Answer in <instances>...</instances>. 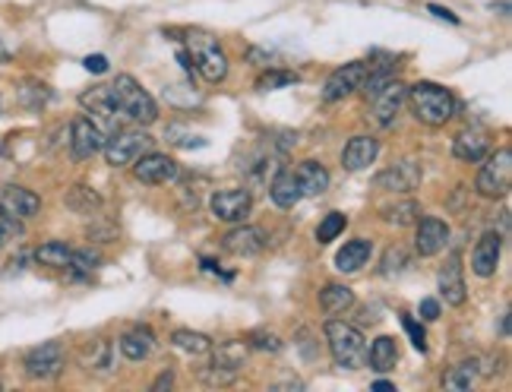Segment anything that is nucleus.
<instances>
[{"label":"nucleus","instance_id":"7c9ffc66","mask_svg":"<svg viewBox=\"0 0 512 392\" xmlns=\"http://www.w3.org/2000/svg\"><path fill=\"white\" fill-rule=\"evenodd\" d=\"M475 383H477V361H462V364H456L449 374H443V389L465 392L475 387Z\"/></svg>","mask_w":512,"mask_h":392},{"label":"nucleus","instance_id":"c756f323","mask_svg":"<svg viewBox=\"0 0 512 392\" xmlns=\"http://www.w3.org/2000/svg\"><path fill=\"white\" fill-rule=\"evenodd\" d=\"M171 345H175L177 351H187V355H196V357L212 351V338L193 329H177L175 336H171Z\"/></svg>","mask_w":512,"mask_h":392},{"label":"nucleus","instance_id":"9d476101","mask_svg":"<svg viewBox=\"0 0 512 392\" xmlns=\"http://www.w3.org/2000/svg\"><path fill=\"white\" fill-rule=\"evenodd\" d=\"M64 348L57 342H42L38 348H32L29 355H25L23 367H25V377H32V380H57V377L64 374Z\"/></svg>","mask_w":512,"mask_h":392},{"label":"nucleus","instance_id":"cd10ccee","mask_svg":"<svg viewBox=\"0 0 512 392\" xmlns=\"http://www.w3.org/2000/svg\"><path fill=\"white\" fill-rule=\"evenodd\" d=\"M421 216L424 212L417 199H398V203H392V206H383V218L389 225H396V228H408V225H415Z\"/></svg>","mask_w":512,"mask_h":392},{"label":"nucleus","instance_id":"ea45409f","mask_svg":"<svg viewBox=\"0 0 512 392\" xmlns=\"http://www.w3.org/2000/svg\"><path fill=\"white\" fill-rule=\"evenodd\" d=\"M168 139L175 146H181V149H203V146H206V139L199 136V133H187L184 127H171Z\"/></svg>","mask_w":512,"mask_h":392},{"label":"nucleus","instance_id":"7ed1b4c3","mask_svg":"<svg viewBox=\"0 0 512 392\" xmlns=\"http://www.w3.org/2000/svg\"><path fill=\"white\" fill-rule=\"evenodd\" d=\"M187 51H190V64L206 83H225L228 76V55L218 45V38L206 29H190L187 32Z\"/></svg>","mask_w":512,"mask_h":392},{"label":"nucleus","instance_id":"49530a36","mask_svg":"<svg viewBox=\"0 0 512 392\" xmlns=\"http://www.w3.org/2000/svg\"><path fill=\"white\" fill-rule=\"evenodd\" d=\"M427 10L434 13L437 19H447V23H458V16L452 10H447V6H440V4H427Z\"/></svg>","mask_w":512,"mask_h":392},{"label":"nucleus","instance_id":"a18cd8bd","mask_svg":"<svg viewBox=\"0 0 512 392\" xmlns=\"http://www.w3.org/2000/svg\"><path fill=\"white\" fill-rule=\"evenodd\" d=\"M83 66L89 73H105V70H108V57H105V55H89L83 61Z\"/></svg>","mask_w":512,"mask_h":392},{"label":"nucleus","instance_id":"9b49d317","mask_svg":"<svg viewBox=\"0 0 512 392\" xmlns=\"http://www.w3.org/2000/svg\"><path fill=\"white\" fill-rule=\"evenodd\" d=\"M364 76H367V64L364 61H351L338 66V70H332L323 85V102H342V98H348L351 92H357L364 85Z\"/></svg>","mask_w":512,"mask_h":392},{"label":"nucleus","instance_id":"5701e85b","mask_svg":"<svg viewBox=\"0 0 512 392\" xmlns=\"http://www.w3.org/2000/svg\"><path fill=\"white\" fill-rule=\"evenodd\" d=\"M79 105H83L92 117H98L102 124H108V127L115 124L117 108H115V102H111L108 85H92L89 92H83V95H79Z\"/></svg>","mask_w":512,"mask_h":392},{"label":"nucleus","instance_id":"4468645a","mask_svg":"<svg viewBox=\"0 0 512 392\" xmlns=\"http://www.w3.org/2000/svg\"><path fill=\"white\" fill-rule=\"evenodd\" d=\"M421 177H424L421 165L411 162V158H405V162H396L392 168L380 171V175L374 177V187L392 190V194H411V190H417Z\"/></svg>","mask_w":512,"mask_h":392},{"label":"nucleus","instance_id":"6e6552de","mask_svg":"<svg viewBox=\"0 0 512 392\" xmlns=\"http://www.w3.org/2000/svg\"><path fill=\"white\" fill-rule=\"evenodd\" d=\"M42 212V196L29 187H19V184H6L0 187V216L13 218V222H29Z\"/></svg>","mask_w":512,"mask_h":392},{"label":"nucleus","instance_id":"c03bdc74","mask_svg":"<svg viewBox=\"0 0 512 392\" xmlns=\"http://www.w3.org/2000/svg\"><path fill=\"white\" fill-rule=\"evenodd\" d=\"M13 235H19V222H13V218L0 216V250H4V244L10 241Z\"/></svg>","mask_w":512,"mask_h":392},{"label":"nucleus","instance_id":"0eeeda50","mask_svg":"<svg viewBox=\"0 0 512 392\" xmlns=\"http://www.w3.org/2000/svg\"><path fill=\"white\" fill-rule=\"evenodd\" d=\"M405 95H408V85L398 83V79H389L386 85L370 95V121L376 124V127H392L398 117V111H402L405 105Z\"/></svg>","mask_w":512,"mask_h":392},{"label":"nucleus","instance_id":"a878e982","mask_svg":"<svg viewBox=\"0 0 512 392\" xmlns=\"http://www.w3.org/2000/svg\"><path fill=\"white\" fill-rule=\"evenodd\" d=\"M367 364L376 370V374H389L398 364V345L392 336H380L374 338V345L367 348Z\"/></svg>","mask_w":512,"mask_h":392},{"label":"nucleus","instance_id":"423d86ee","mask_svg":"<svg viewBox=\"0 0 512 392\" xmlns=\"http://www.w3.org/2000/svg\"><path fill=\"white\" fill-rule=\"evenodd\" d=\"M152 149V136L143 130H117L105 139V158L115 168H124V165H133L143 152Z\"/></svg>","mask_w":512,"mask_h":392},{"label":"nucleus","instance_id":"de8ad7c7","mask_svg":"<svg viewBox=\"0 0 512 392\" xmlns=\"http://www.w3.org/2000/svg\"><path fill=\"white\" fill-rule=\"evenodd\" d=\"M171 387H175V374H171V370H165V374L152 383V392H162V389H171Z\"/></svg>","mask_w":512,"mask_h":392},{"label":"nucleus","instance_id":"8fccbe9b","mask_svg":"<svg viewBox=\"0 0 512 392\" xmlns=\"http://www.w3.org/2000/svg\"><path fill=\"white\" fill-rule=\"evenodd\" d=\"M0 115H4V102H0Z\"/></svg>","mask_w":512,"mask_h":392},{"label":"nucleus","instance_id":"aec40b11","mask_svg":"<svg viewBox=\"0 0 512 392\" xmlns=\"http://www.w3.org/2000/svg\"><path fill=\"white\" fill-rule=\"evenodd\" d=\"M487 152H490V139L484 136V133H477V130H465V133H458L456 139H452V156L458 158V162H484L487 158Z\"/></svg>","mask_w":512,"mask_h":392},{"label":"nucleus","instance_id":"473e14b6","mask_svg":"<svg viewBox=\"0 0 512 392\" xmlns=\"http://www.w3.org/2000/svg\"><path fill=\"white\" fill-rule=\"evenodd\" d=\"M244 361H247V345L241 342V338H231V342L218 345L216 351V364H225V367H235L241 370Z\"/></svg>","mask_w":512,"mask_h":392},{"label":"nucleus","instance_id":"4be33fe9","mask_svg":"<svg viewBox=\"0 0 512 392\" xmlns=\"http://www.w3.org/2000/svg\"><path fill=\"white\" fill-rule=\"evenodd\" d=\"M370 254H374V244H370L367 237H355V241H348L336 254V269L345 272V276H351V272H361L364 266H367Z\"/></svg>","mask_w":512,"mask_h":392},{"label":"nucleus","instance_id":"412c9836","mask_svg":"<svg viewBox=\"0 0 512 392\" xmlns=\"http://www.w3.org/2000/svg\"><path fill=\"white\" fill-rule=\"evenodd\" d=\"M295 177H297V187H301V196H323L329 190V171L320 162H314V158L297 165Z\"/></svg>","mask_w":512,"mask_h":392},{"label":"nucleus","instance_id":"72a5a7b5","mask_svg":"<svg viewBox=\"0 0 512 392\" xmlns=\"http://www.w3.org/2000/svg\"><path fill=\"white\" fill-rule=\"evenodd\" d=\"M345 225H348V218H345V212H326L320 228H316V241L320 244H329L336 241L338 235L345 231Z\"/></svg>","mask_w":512,"mask_h":392},{"label":"nucleus","instance_id":"e433bc0d","mask_svg":"<svg viewBox=\"0 0 512 392\" xmlns=\"http://www.w3.org/2000/svg\"><path fill=\"white\" fill-rule=\"evenodd\" d=\"M98 203H102V199H98V194H92L89 187H73L70 196H66V206H70L73 212H92Z\"/></svg>","mask_w":512,"mask_h":392},{"label":"nucleus","instance_id":"79ce46f5","mask_svg":"<svg viewBox=\"0 0 512 392\" xmlns=\"http://www.w3.org/2000/svg\"><path fill=\"white\" fill-rule=\"evenodd\" d=\"M402 327H405V332H408L411 345H415L417 351H427V332H424V327L415 320V317L402 314Z\"/></svg>","mask_w":512,"mask_h":392},{"label":"nucleus","instance_id":"20e7f679","mask_svg":"<svg viewBox=\"0 0 512 392\" xmlns=\"http://www.w3.org/2000/svg\"><path fill=\"white\" fill-rule=\"evenodd\" d=\"M111 89V102H115L117 115L130 117L133 124H156L158 121V105L130 73H121L115 76V83L108 85Z\"/></svg>","mask_w":512,"mask_h":392},{"label":"nucleus","instance_id":"dca6fc26","mask_svg":"<svg viewBox=\"0 0 512 392\" xmlns=\"http://www.w3.org/2000/svg\"><path fill=\"white\" fill-rule=\"evenodd\" d=\"M222 247L228 250L231 256H241V260H247V256H256L266 250V231L256 228V225H241L237 222L235 231H228V235L222 237Z\"/></svg>","mask_w":512,"mask_h":392},{"label":"nucleus","instance_id":"39448f33","mask_svg":"<svg viewBox=\"0 0 512 392\" xmlns=\"http://www.w3.org/2000/svg\"><path fill=\"white\" fill-rule=\"evenodd\" d=\"M509 187H512V149L503 146L494 156L487 152V162L477 171L475 190L487 199H503V196H509Z\"/></svg>","mask_w":512,"mask_h":392},{"label":"nucleus","instance_id":"a19ab883","mask_svg":"<svg viewBox=\"0 0 512 392\" xmlns=\"http://www.w3.org/2000/svg\"><path fill=\"white\" fill-rule=\"evenodd\" d=\"M98 263H102V256L92 254V250H73V263H70V269L76 272V276H85V272H92Z\"/></svg>","mask_w":512,"mask_h":392},{"label":"nucleus","instance_id":"37998d69","mask_svg":"<svg viewBox=\"0 0 512 392\" xmlns=\"http://www.w3.org/2000/svg\"><path fill=\"white\" fill-rule=\"evenodd\" d=\"M421 320H427V323L440 320V301H434V297H424V301H421Z\"/></svg>","mask_w":512,"mask_h":392},{"label":"nucleus","instance_id":"a211bd4d","mask_svg":"<svg viewBox=\"0 0 512 392\" xmlns=\"http://www.w3.org/2000/svg\"><path fill=\"white\" fill-rule=\"evenodd\" d=\"M376 156H380V143L374 136H355L342 149V165L345 171H364L376 162Z\"/></svg>","mask_w":512,"mask_h":392},{"label":"nucleus","instance_id":"2f4dec72","mask_svg":"<svg viewBox=\"0 0 512 392\" xmlns=\"http://www.w3.org/2000/svg\"><path fill=\"white\" fill-rule=\"evenodd\" d=\"M19 102H23L25 108L38 111L51 102V89L45 83H35V79H25V83L19 85Z\"/></svg>","mask_w":512,"mask_h":392},{"label":"nucleus","instance_id":"b1692460","mask_svg":"<svg viewBox=\"0 0 512 392\" xmlns=\"http://www.w3.org/2000/svg\"><path fill=\"white\" fill-rule=\"evenodd\" d=\"M269 196H272V203L278 206V209H295L297 203H301V187H297V177H295V171H278L276 177H272V184H269Z\"/></svg>","mask_w":512,"mask_h":392},{"label":"nucleus","instance_id":"6ab92c4d","mask_svg":"<svg viewBox=\"0 0 512 392\" xmlns=\"http://www.w3.org/2000/svg\"><path fill=\"white\" fill-rule=\"evenodd\" d=\"M440 295H443V301H447L449 307H462L465 297H468V291H465L462 260H458V254H452L449 263L443 266V272H440Z\"/></svg>","mask_w":512,"mask_h":392},{"label":"nucleus","instance_id":"bb28decb","mask_svg":"<svg viewBox=\"0 0 512 392\" xmlns=\"http://www.w3.org/2000/svg\"><path fill=\"white\" fill-rule=\"evenodd\" d=\"M355 304V291L348 288V285H338V282H329L326 288L320 291V307L326 314H345V310Z\"/></svg>","mask_w":512,"mask_h":392},{"label":"nucleus","instance_id":"2eb2a0df","mask_svg":"<svg viewBox=\"0 0 512 392\" xmlns=\"http://www.w3.org/2000/svg\"><path fill=\"white\" fill-rule=\"evenodd\" d=\"M417 231H415V250L421 256H437L440 250H447L449 244V225L437 216L417 218Z\"/></svg>","mask_w":512,"mask_h":392},{"label":"nucleus","instance_id":"4c0bfd02","mask_svg":"<svg viewBox=\"0 0 512 392\" xmlns=\"http://www.w3.org/2000/svg\"><path fill=\"white\" fill-rule=\"evenodd\" d=\"M408 263H411L408 254H405V250L396 244V247H389V250L383 254L380 272H383V276H398V272H405V266H408Z\"/></svg>","mask_w":512,"mask_h":392},{"label":"nucleus","instance_id":"ddd939ff","mask_svg":"<svg viewBox=\"0 0 512 392\" xmlns=\"http://www.w3.org/2000/svg\"><path fill=\"white\" fill-rule=\"evenodd\" d=\"M105 149V130L98 127L92 117H76L70 124V152L76 162H85V158L98 156Z\"/></svg>","mask_w":512,"mask_h":392},{"label":"nucleus","instance_id":"f257e3e1","mask_svg":"<svg viewBox=\"0 0 512 392\" xmlns=\"http://www.w3.org/2000/svg\"><path fill=\"white\" fill-rule=\"evenodd\" d=\"M405 102L411 105L415 117L427 127H443L456 117V95L447 89V85H437V83H417L408 85V95Z\"/></svg>","mask_w":512,"mask_h":392},{"label":"nucleus","instance_id":"f8f14e48","mask_svg":"<svg viewBox=\"0 0 512 392\" xmlns=\"http://www.w3.org/2000/svg\"><path fill=\"white\" fill-rule=\"evenodd\" d=\"M133 175H136V181H143V184H168V181H177V177H181V168H177V162L171 156L149 149L133 162Z\"/></svg>","mask_w":512,"mask_h":392},{"label":"nucleus","instance_id":"c85d7f7f","mask_svg":"<svg viewBox=\"0 0 512 392\" xmlns=\"http://www.w3.org/2000/svg\"><path fill=\"white\" fill-rule=\"evenodd\" d=\"M32 256H35V263L51 266V269H70V263H73V250L66 247L64 241H48V244H42V247H38Z\"/></svg>","mask_w":512,"mask_h":392},{"label":"nucleus","instance_id":"f704fd0d","mask_svg":"<svg viewBox=\"0 0 512 392\" xmlns=\"http://www.w3.org/2000/svg\"><path fill=\"white\" fill-rule=\"evenodd\" d=\"M295 83H297V73L269 70V73H263V76L256 79V89L259 92H276V89H285V85H295Z\"/></svg>","mask_w":512,"mask_h":392},{"label":"nucleus","instance_id":"f3484780","mask_svg":"<svg viewBox=\"0 0 512 392\" xmlns=\"http://www.w3.org/2000/svg\"><path fill=\"white\" fill-rule=\"evenodd\" d=\"M500 254H503V235L497 231H484L481 241L475 244V254H471V269H475L477 278H490L500 266Z\"/></svg>","mask_w":512,"mask_h":392},{"label":"nucleus","instance_id":"f03ea898","mask_svg":"<svg viewBox=\"0 0 512 392\" xmlns=\"http://www.w3.org/2000/svg\"><path fill=\"white\" fill-rule=\"evenodd\" d=\"M326 345H329V355L336 361V367L342 370H361L367 364V338L357 327L342 320H329L323 327Z\"/></svg>","mask_w":512,"mask_h":392},{"label":"nucleus","instance_id":"09e8293b","mask_svg":"<svg viewBox=\"0 0 512 392\" xmlns=\"http://www.w3.org/2000/svg\"><path fill=\"white\" fill-rule=\"evenodd\" d=\"M374 389H376V392H396V383H389V380H376V383H374Z\"/></svg>","mask_w":512,"mask_h":392},{"label":"nucleus","instance_id":"c9c22d12","mask_svg":"<svg viewBox=\"0 0 512 392\" xmlns=\"http://www.w3.org/2000/svg\"><path fill=\"white\" fill-rule=\"evenodd\" d=\"M199 377H203L206 387H231V383L237 380V370L212 361L209 367H203V374H199Z\"/></svg>","mask_w":512,"mask_h":392},{"label":"nucleus","instance_id":"393cba45","mask_svg":"<svg viewBox=\"0 0 512 392\" xmlns=\"http://www.w3.org/2000/svg\"><path fill=\"white\" fill-rule=\"evenodd\" d=\"M152 348H156V336L146 327H136L121 336V355L127 357V361H146V357L152 355Z\"/></svg>","mask_w":512,"mask_h":392},{"label":"nucleus","instance_id":"1a4fd4ad","mask_svg":"<svg viewBox=\"0 0 512 392\" xmlns=\"http://www.w3.org/2000/svg\"><path fill=\"white\" fill-rule=\"evenodd\" d=\"M209 209L218 222L237 225L250 216V209H254V196H250V190H244V187H225V190H216V194H212Z\"/></svg>","mask_w":512,"mask_h":392},{"label":"nucleus","instance_id":"58836bf2","mask_svg":"<svg viewBox=\"0 0 512 392\" xmlns=\"http://www.w3.org/2000/svg\"><path fill=\"white\" fill-rule=\"evenodd\" d=\"M250 345H254L256 351H269V355H278V351H282V338H278L276 332H269V329L250 332Z\"/></svg>","mask_w":512,"mask_h":392}]
</instances>
